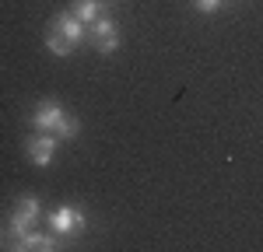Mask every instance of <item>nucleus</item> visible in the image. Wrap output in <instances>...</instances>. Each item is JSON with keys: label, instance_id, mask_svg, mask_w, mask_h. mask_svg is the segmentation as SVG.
<instances>
[{"label": "nucleus", "instance_id": "7", "mask_svg": "<svg viewBox=\"0 0 263 252\" xmlns=\"http://www.w3.org/2000/svg\"><path fill=\"white\" fill-rule=\"evenodd\" d=\"M57 245L60 242H53L49 235H39V231H25L21 238H14V249H32V252H49Z\"/></svg>", "mask_w": 263, "mask_h": 252}, {"label": "nucleus", "instance_id": "2", "mask_svg": "<svg viewBox=\"0 0 263 252\" xmlns=\"http://www.w3.org/2000/svg\"><path fill=\"white\" fill-rule=\"evenodd\" d=\"M32 123H35V130H42V133H53L57 140H70V137L81 133V123L70 119L60 109V102H39V109L32 112Z\"/></svg>", "mask_w": 263, "mask_h": 252}, {"label": "nucleus", "instance_id": "1", "mask_svg": "<svg viewBox=\"0 0 263 252\" xmlns=\"http://www.w3.org/2000/svg\"><path fill=\"white\" fill-rule=\"evenodd\" d=\"M81 39H84V21L74 18V11H63V14H57L53 25H49L46 46H49L53 56H70L74 46H78Z\"/></svg>", "mask_w": 263, "mask_h": 252}, {"label": "nucleus", "instance_id": "6", "mask_svg": "<svg viewBox=\"0 0 263 252\" xmlns=\"http://www.w3.org/2000/svg\"><path fill=\"white\" fill-rule=\"evenodd\" d=\"M25 151H28V158H32V165H53V154H57V137L53 133H32L28 140H25Z\"/></svg>", "mask_w": 263, "mask_h": 252}, {"label": "nucleus", "instance_id": "4", "mask_svg": "<svg viewBox=\"0 0 263 252\" xmlns=\"http://www.w3.org/2000/svg\"><path fill=\"white\" fill-rule=\"evenodd\" d=\"M84 35H88V42H91V46H95L99 53H105V56L120 49V32H116V25H112V18H105V14L91 21Z\"/></svg>", "mask_w": 263, "mask_h": 252}, {"label": "nucleus", "instance_id": "3", "mask_svg": "<svg viewBox=\"0 0 263 252\" xmlns=\"http://www.w3.org/2000/svg\"><path fill=\"white\" fill-rule=\"evenodd\" d=\"M42 217V203L39 196H21L18 203H14V214H11V228H7V235L11 238H21L25 231H32V224Z\"/></svg>", "mask_w": 263, "mask_h": 252}, {"label": "nucleus", "instance_id": "9", "mask_svg": "<svg viewBox=\"0 0 263 252\" xmlns=\"http://www.w3.org/2000/svg\"><path fill=\"white\" fill-rule=\"evenodd\" d=\"M221 4H224V0H193V7H197V11H203V14H214Z\"/></svg>", "mask_w": 263, "mask_h": 252}, {"label": "nucleus", "instance_id": "8", "mask_svg": "<svg viewBox=\"0 0 263 252\" xmlns=\"http://www.w3.org/2000/svg\"><path fill=\"white\" fill-rule=\"evenodd\" d=\"M70 11H74V18L88 21V25L105 14V11H102V0H74V7H70Z\"/></svg>", "mask_w": 263, "mask_h": 252}, {"label": "nucleus", "instance_id": "5", "mask_svg": "<svg viewBox=\"0 0 263 252\" xmlns=\"http://www.w3.org/2000/svg\"><path fill=\"white\" fill-rule=\"evenodd\" d=\"M46 217H49V228L57 231V235H78V231L84 228V210L81 207H70V203L49 210Z\"/></svg>", "mask_w": 263, "mask_h": 252}]
</instances>
